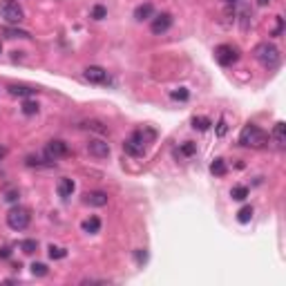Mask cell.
Returning a JSON list of instances; mask_svg holds the SVG:
<instances>
[{
    "label": "cell",
    "instance_id": "obj_2",
    "mask_svg": "<svg viewBox=\"0 0 286 286\" xmlns=\"http://www.w3.org/2000/svg\"><path fill=\"white\" fill-rule=\"evenodd\" d=\"M240 146L262 150V148L269 146V135H266L264 130H259L257 125H246L240 135Z\"/></svg>",
    "mask_w": 286,
    "mask_h": 286
},
{
    "label": "cell",
    "instance_id": "obj_23",
    "mask_svg": "<svg viewBox=\"0 0 286 286\" xmlns=\"http://www.w3.org/2000/svg\"><path fill=\"white\" fill-rule=\"evenodd\" d=\"M5 34L9 36V38H30V31H25V30H12V27H7Z\"/></svg>",
    "mask_w": 286,
    "mask_h": 286
},
{
    "label": "cell",
    "instance_id": "obj_9",
    "mask_svg": "<svg viewBox=\"0 0 286 286\" xmlns=\"http://www.w3.org/2000/svg\"><path fill=\"white\" fill-rule=\"evenodd\" d=\"M170 25H172V16H170V14H159V16L152 20L150 30H152V34L159 36V34H164V31H168Z\"/></svg>",
    "mask_w": 286,
    "mask_h": 286
},
{
    "label": "cell",
    "instance_id": "obj_18",
    "mask_svg": "<svg viewBox=\"0 0 286 286\" xmlns=\"http://www.w3.org/2000/svg\"><path fill=\"white\" fill-rule=\"evenodd\" d=\"M211 172L215 177H224L226 175V161H224V159H215L211 164Z\"/></svg>",
    "mask_w": 286,
    "mask_h": 286
},
{
    "label": "cell",
    "instance_id": "obj_29",
    "mask_svg": "<svg viewBox=\"0 0 286 286\" xmlns=\"http://www.w3.org/2000/svg\"><path fill=\"white\" fill-rule=\"evenodd\" d=\"M31 273L38 275V277H45V275H47V266H45V264H31Z\"/></svg>",
    "mask_w": 286,
    "mask_h": 286
},
{
    "label": "cell",
    "instance_id": "obj_19",
    "mask_svg": "<svg viewBox=\"0 0 286 286\" xmlns=\"http://www.w3.org/2000/svg\"><path fill=\"white\" fill-rule=\"evenodd\" d=\"M230 197H233L235 201H244V199L248 197V188L246 186H235L233 190H230Z\"/></svg>",
    "mask_w": 286,
    "mask_h": 286
},
{
    "label": "cell",
    "instance_id": "obj_1",
    "mask_svg": "<svg viewBox=\"0 0 286 286\" xmlns=\"http://www.w3.org/2000/svg\"><path fill=\"white\" fill-rule=\"evenodd\" d=\"M157 136V132L150 128H143V130H136L135 135L130 136V139L123 141V150L128 152L130 157H143L148 150V143H152Z\"/></svg>",
    "mask_w": 286,
    "mask_h": 286
},
{
    "label": "cell",
    "instance_id": "obj_26",
    "mask_svg": "<svg viewBox=\"0 0 286 286\" xmlns=\"http://www.w3.org/2000/svg\"><path fill=\"white\" fill-rule=\"evenodd\" d=\"M105 16H107V9L103 5H96L92 9V18H94V20H103Z\"/></svg>",
    "mask_w": 286,
    "mask_h": 286
},
{
    "label": "cell",
    "instance_id": "obj_38",
    "mask_svg": "<svg viewBox=\"0 0 286 286\" xmlns=\"http://www.w3.org/2000/svg\"><path fill=\"white\" fill-rule=\"evenodd\" d=\"M0 52H2V47H0Z\"/></svg>",
    "mask_w": 286,
    "mask_h": 286
},
{
    "label": "cell",
    "instance_id": "obj_12",
    "mask_svg": "<svg viewBox=\"0 0 286 286\" xmlns=\"http://www.w3.org/2000/svg\"><path fill=\"white\" fill-rule=\"evenodd\" d=\"M9 94H12V96H34L36 92H38V90L36 88H30V85H9Z\"/></svg>",
    "mask_w": 286,
    "mask_h": 286
},
{
    "label": "cell",
    "instance_id": "obj_33",
    "mask_svg": "<svg viewBox=\"0 0 286 286\" xmlns=\"http://www.w3.org/2000/svg\"><path fill=\"white\" fill-rule=\"evenodd\" d=\"M135 257H136V262H139V264H143V262L148 259V253H146V251H136Z\"/></svg>",
    "mask_w": 286,
    "mask_h": 286
},
{
    "label": "cell",
    "instance_id": "obj_16",
    "mask_svg": "<svg viewBox=\"0 0 286 286\" xmlns=\"http://www.w3.org/2000/svg\"><path fill=\"white\" fill-rule=\"evenodd\" d=\"M83 230L90 233V235L99 233V230H101V219H99V217H90V219H85V222H83Z\"/></svg>",
    "mask_w": 286,
    "mask_h": 286
},
{
    "label": "cell",
    "instance_id": "obj_24",
    "mask_svg": "<svg viewBox=\"0 0 286 286\" xmlns=\"http://www.w3.org/2000/svg\"><path fill=\"white\" fill-rule=\"evenodd\" d=\"M36 112H38V103H34V101H25L23 103V114L31 117V114H36Z\"/></svg>",
    "mask_w": 286,
    "mask_h": 286
},
{
    "label": "cell",
    "instance_id": "obj_3",
    "mask_svg": "<svg viewBox=\"0 0 286 286\" xmlns=\"http://www.w3.org/2000/svg\"><path fill=\"white\" fill-rule=\"evenodd\" d=\"M253 54H255V59L259 60L266 70H275L282 60L280 49H277L275 45H271V43H259V45L253 49Z\"/></svg>",
    "mask_w": 286,
    "mask_h": 286
},
{
    "label": "cell",
    "instance_id": "obj_14",
    "mask_svg": "<svg viewBox=\"0 0 286 286\" xmlns=\"http://www.w3.org/2000/svg\"><path fill=\"white\" fill-rule=\"evenodd\" d=\"M273 139H275V143L280 148H284V143H286V125L284 123H275V128H273Z\"/></svg>",
    "mask_w": 286,
    "mask_h": 286
},
{
    "label": "cell",
    "instance_id": "obj_15",
    "mask_svg": "<svg viewBox=\"0 0 286 286\" xmlns=\"http://www.w3.org/2000/svg\"><path fill=\"white\" fill-rule=\"evenodd\" d=\"M152 12H154V7H152L150 2H146V5H139L135 9V18H136V20H148V18L152 16Z\"/></svg>",
    "mask_w": 286,
    "mask_h": 286
},
{
    "label": "cell",
    "instance_id": "obj_10",
    "mask_svg": "<svg viewBox=\"0 0 286 286\" xmlns=\"http://www.w3.org/2000/svg\"><path fill=\"white\" fill-rule=\"evenodd\" d=\"M83 204L85 206H94V208H101V206H107V195L101 193V190H92V193L83 195Z\"/></svg>",
    "mask_w": 286,
    "mask_h": 286
},
{
    "label": "cell",
    "instance_id": "obj_13",
    "mask_svg": "<svg viewBox=\"0 0 286 286\" xmlns=\"http://www.w3.org/2000/svg\"><path fill=\"white\" fill-rule=\"evenodd\" d=\"M74 181L72 179H60L59 181V186H56V190H59V195L63 199H67V197H72V193H74Z\"/></svg>",
    "mask_w": 286,
    "mask_h": 286
},
{
    "label": "cell",
    "instance_id": "obj_4",
    "mask_svg": "<svg viewBox=\"0 0 286 286\" xmlns=\"http://www.w3.org/2000/svg\"><path fill=\"white\" fill-rule=\"evenodd\" d=\"M0 14H2V18H5L9 25H18L25 20L23 7L18 5L16 0H2V2H0Z\"/></svg>",
    "mask_w": 286,
    "mask_h": 286
},
{
    "label": "cell",
    "instance_id": "obj_8",
    "mask_svg": "<svg viewBox=\"0 0 286 286\" xmlns=\"http://www.w3.org/2000/svg\"><path fill=\"white\" fill-rule=\"evenodd\" d=\"M88 152L96 159H105V157H110V143L103 139H90Z\"/></svg>",
    "mask_w": 286,
    "mask_h": 286
},
{
    "label": "cell",
    "instance_id": "obj_35",
    "mask_svg": "<svg viewBox=\"0 0 286 286\" xmlns=\"http://www.w3.org/2000/svg\"><path fill=\"white\" fill-rule=\"evenodd\" d=\"M7 201H16V199H18V193H16V190H12V193H7Z\"/></svg>",
    "mask_w": 286,
    "mask_h": 286
},
{
    "label": "cell",
    "instance_id": "obj_25",
    "mask_svg": "<svg viewBox=\"0 0 286 286\" xmlns=\"http://www.w3.org/2000/svg\"><path fill=\"white\" fill-rule=\"evenodd\" d=\"M65 255H67L65 248H60V246H49V257H52V259H63Z\"/></svg>",
    "mask_w": 286,
    "mask_h": 286
},
{
    "label": "cell",
    "instance_id": "obj_30",
    "mask_svg": "<svg viewBox=\"0 0 286 286\" xmlns=\"http://www.w3.org/2000/svg\"><path fill=\"white\" fill-rule=\"evenodd\" d=\"M228 132V125H226V119H219L217 123V136H224Z\"/></svg>",
    "mask_w": 286,
    "mask_h": 286
},
{
    "label": "cell",
    "instance_id": "obj_31",
    "mask_svg": "<svg viewBox=\"0 0 286 286\" xmlns=\"http://www.w3.org/2000/svg\"><path fill=\"white\" fill-rule=\"evenodd\" d=\"M241 0H224V5L228 7V9H230V12H233V16H235V7L240 5Z\"/></svg>",
    "mask_w": 286,
    "mask_h": 286
},
{
    "label": "cell",
    "instance_id": "obj_22",
    "mask_svg": "<svg viewBox=\"0 0 286 286\" xmlns=\"http://www.w3.org/2000/svg\"><path fill=\"white\" fill-rule=\"evenodd\" d=\"M36 248H38L36 240H25V241H20V251H23V253H27V255L36 253Z\"/></svg>",
    "mask_w": 286,
    "mask_h": 286
},
{
    "label": "cell",
    "instance_id": "obj_17",
    "mask_svg": "<svg viewBox=\"0 0 286 286\" xmlns=\"http://www.w3.org/2000/svg\"><path fill=\"white\" fill-rule=\"evenodd\" d=\"M83 128L92 130V132H96V135H105V132H107L105 125H103L101 121H96V119H92V121H85V123H83Z\"/></svg>",
    "mask_w": 286,
    "mask_h": 286
},
{
    "label": "cell",
    "instance_id": "obj_7",
    "mask_svg": "<svg viewBox=\"0 0 286 286\" xmlns=\"http://www.w3.org/2000/svg\"><path fill=\"white\" fill-rule=\"evenodd\" d=\"M67 154H70V148H67V143H65V141H60V139L49 141V143H47V148H45V157L52 159L54 164H56L59 159L67 157Z\"/></svg>",
    "mask_w": 286,
    "mask_h": 286
},
{
    "label": "cell",
    "instance_id": "obj_20",
    "mask_svg": "<svg viewBox=\"0 0 286 286\" xmlns=\"http://www.w3.org/2000/svg\"><path fill=\"white\" fill-rule=\"evenodd\" d=\"M212 125L211 119H206V117H195L193 119V128L195 130H208Z\"/></svg>",
    "mask_w": 286,
    "mask_h": 286
},
{
    "label": "cell",
    "instance_id": "obj_34",
    "mask_svg": "<svg viewBox=\"0 0 286 286\" xmlns=\"http://www.w3.org/2000/svg\"><path fill=\"white\" fill-rule=\"evenodd\" d=\"M9 255H12V251H9V248H0V259H7Z\"/></svg>",
    "mask_w": 286,
    "mask_h": 286
},
{
    "label": "cell",
    "instance_id": "obj_11",
    "mask_svg": "<svg viewBox=\"0 0 286 286\" xmlns=\"http://www.w3.org/2000/svg\"><path fill=\"white\" fill-rule=\"evenodd\" d=\"M83 76H85V81H90V83H107V72L103 70V67H99V65H90Z\"/></svg>",
    "mask_w": 286,
    "mask_h": 286
},
{
    "label": "cell",
    "instance_id": "obj_37",
    "mask_svg": "<svg viewBox=\"0 0 286 286\" xmlns=\"http://www.w3.org/2000/svg\"><path fill=\"white\" fill-rule=\"evenodd\" d=\"M257 2H259V5H269L271 0H257Z\"/></svg>",
    "mask_w": 286,
    "mask_h": 286
},
{
    "label": "cell",
    "instance_id": "obj_36",
    "mask_svg": "<svg viewBox=\"0 0 286 286\" xmlns=\"http://www.w3.org/2000/svg\"><path fill=\"white\" fill-rule=\"evenodd\" d=\"M5 157H7V148H2V146H0V161H2Z\"/></svg>",
    "mask_w": 286,
    "mask_h": 286
},
{
    "label": "cell",
    "instance_id": "obj_6",
    "mask_svg": "<svg viewBox=\"0 0 286 286\" xmlns=\"http://www.w3.org/2000/svg\"><path fill=\"white\" fill-rule=\"evenodd\" d=\"M215 59L219 65H224V67H228V65H233L240 60V49L235 45H219L215 49Z\"/></svg>",
    "mask_w": 286,
    "mask_h": 286
},
{
    "label": "cell",
    "instance_id": "obj_21",
    "mask_svg": "<svg viewBox=\"0 0 286 286\" xmlns=\"http://www.w3.org/2000/svg\"><path fill=\"white\" fill-rule=\"evenodd\" d=\"M253 217V208L251 206H244L240 212H237V219H240V224H248Z\"/></svg>",
    "mask_w": 286,
    "mask_h": 286
},
{
    "label": "cell",
    "instance_id": "obj_32",
    "mask_svg": "<svg viewBox=\"0 0 286 286\" xmlns=\"http://www.w3.org/2000/svg\"><path fill=\"white\" fill-rule=\"evenodd\" d=\"M282 30H284V20H282V16H277V27H275L273 36H280V34H282Z\"/></svg>",
    "mask_w": 286,
    "mask_h": 286
},
{
    "label": "cell",
    "instance_id": "obj_27",
    "mask_svg": "<svg viewBox=\"0 0 286 286\" xmlns=\"http://www.w3.org/2000/svg\"><path fill=\"white\" fill-rule=\"evenodd\" d=\"M195 152H197V146H195V143H190V141H186V143L181 146V154H186V157H193Z\"/></svg>",
    "mask_w": 286,
    "mask_h": 286
},
{
    "label": "cell",
    "instance_id": "obj_5",
    "mask_svg": "<svg viewBox=\"0 0 286 286\" xmlns=\"http://www.w3.org/2000/svg\"><path fill=\"white\" fill-rule=\"evenodd\" d=\"M30 222H31V215L27 208H12L7 212V224H9L12 230H25L30 226Z\"/></svg>",
    "mask_w": 286,
    "mask_h": 286
},
{
    "label": "cell",
    "instance_id": "obj_28",
    "mask_svg": "<svg viewBox=\"0 0 286 286\" xmlns=\"http://www.w3.org/2000/svg\"><path fill=\"white\" fill-rule=\"evenodd\" d=\"M170 96L175 101H186L188 99V90L186 88H179V90H175V92H170Z\"/></svg>",
    "mask_w": 286,
    "mask_h": 286
}]
</instances>
